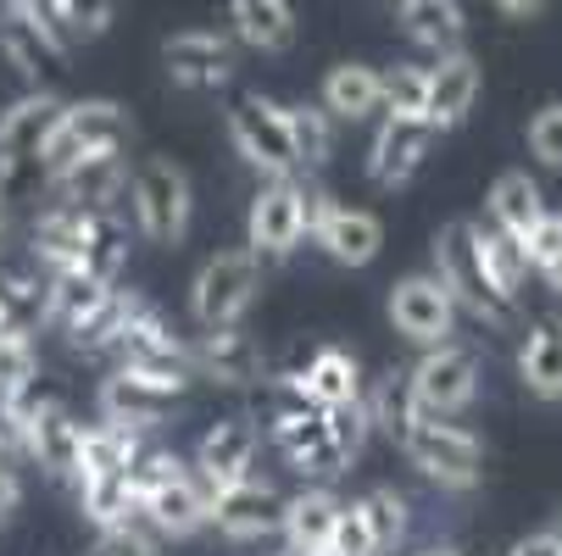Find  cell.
Masks as SVG:
<instances>
[{
    "instance_id": "6da1fadb",
    "label": "cell",
    "mask_w": 562,
    "mask_h": 556,
    "mask_svg": "<svg viewBox=\"0 0 562 556\" xmlns=\"http://www.w3.org/2000/svg\"><path fill=\"white\" fill-rule=\"evenodd\" d=\"M429 273L446 284L457 311L473 317L479 329H491V334H513L518 329V300L491 284L485 262H479V246H473V223H446L435 234V268Z\"/></svg>"
},
{
    "instance_id": "7a4b0ae2",
    "label": "cell",
    "mask_w": 562,
    "mask_h": 556,
    "mask_svg": "<svg viewBox=\"0 0 562 556\" xmlns=\"http://www.w3.org/2000/svg\"><path fill=\"white\" fill-rule=\"evenodd\" d=\"M268 384H273L268 389V434H273L279 456L295 473L317 479V485L335 479V473H346V462H340V451L329 440V412L317 401H306L301 384H284V378H268Z\"/></svg>"
},
{
    "instance_id": "3957f363",
    "label": "cell",
    "mask_w": 562,
    "mask_h": 556,
    "mask_svg": "<svg viewBox=\"0 0 562 556\" xmlns=\"http://www.w3.org/2000/svg\"><path fill=\"white\" fill-rule=\"evenodd\" d=\"M123 145H128V112L117 101H61L40 145V184L61 179L67 168L90 162V156H112Z\"/></svg>"
},
{
    "instance_id": "277c9868",
    "label": "cell",
    "mask_w": 562,
    "mask_h": 556,
    "mask_svg": "<svg viewBox=\"0 0 562 556\" xmlns=\"http://www.w3.org/2000/svg\"><path fill=\"white\" fill-rule=\"evenodd\" d=\"M128 217H134V234L150 246H179L190 223H195V190H190V173L168 156H150L128 173Z\"/></svg>"
},
{
    "instance_id": "5b68a950",
    "label": "cell",
    "mask_w": 562,
    "mask_h": 556,
    "mask_svg": "<svg viewBox=\"0 0 562 556\" xmlns=\"http://www.w3.org/2000/svg\"><path fill=\"white\" fill-rule=\"evenodd\" d=\"M262 295V262L251 251H217L201 262L195 284H190V317L201 324V334L212 329H239L246 311Z\"/></svg>"
},
{
    "instance_id": "8992f818",
    "label": "cell",
    "mask_w": 562,
    "mask_h": 556,
    "mask_svg": "<svg viewBox=\"0 0 562 556\" xmlns=\"http://www.w3.org/2000/svg\"><path fill=\"white\" fill-rule=\"evenodd\" d=\"M401 451H407V462L424 473V479H435L440 490H473L479 467H485L479 434H468L451 418H413L407 434H401Z\"/></svg>"
},
{
    "instance_id": "52a82bcc",
    "label": "cell",
    "mask_w": 562,
    "mask_h": 556,
    "mask_svg": "<svg viewBox=\"0 0 562 556\" xmlns=\"http://www.w3.org/2000/svg\"><path fill=\"white\" fill-rule=\"evenodd\" d=\"M407 384V407L413 418H457L462 407H473L479 395V356L468 345H429L413 373H401Z\"/></svg>"
},
{
    "instance_id": "ba28073f",
    "label": "cell",
    "mask_w": 562,
    "mask_h": 556,
    "mask_svg": "<svg viewBox=\"0 0 562 556\" xmlns=\"http://www.w3.org/2000/svg\"><path fill=\"white\" fill-rule=\"evenodd\" d=\"M61 112V95L50 90H23L7 112H0V190L18 195L40 179V145Z\"/></svg>"
},
{
    "instance_id": "9c48e42d",
    "label": "cell",
    "mask_w": 562,
    "mask_h": 556,
    "mask_svg": "<svg viewBox=\"0 0 562 556\" xmlns=\"http://www.w3.org/2000/svg\"><path fill=\"white\" fill-rule=\"evenodd\" d=\"M228 139L239 150V162L257 168L262 179H295L301 173L290 128H284V106L268 101V95H246L228 112Z\"/></svg>"
},
{
    "instance_id": "30bf717a",
    "label": "cell",
    "mask_w": 562,
    "mask_h": 556,
    "mask_svg": "<svg viewBox=\"0 0 562 556\" xmlns=\"http://www.w3.org/2000/svg\"><path fill=\"white\" fill-rule=\"evenodd\" d=\"M390 324L401 340H413V345H451L457 340V324H462V311L457 300L446 295V284L435 273H407L401 284H390Z\"/></svg>"
},
{
    "instance_id": "8fae6325",
    "label": "cell",
    "mask_w": 562,
    "mask_h": 556,
    "mask_svg": "<svg viewBox=\"0 0 562 556\" xmlns=\"http://www.w3.org/2000/svg\"><path fill=\"white\" fill-rule=\"evenodd\" d=\"M112 362H117L123 373H145V378L168 384V389H179V395H184V384L195 378V373H190V345H184V340H179L150 306L123 329Z\"/></svg>"
},
{
    "instance_id": "7c38bea8",
    "label": "cell",
    "mask_w": 562,
    "mask_h": 556,
    "mask_svg": "<svg viewBox=\"0 0 562 556\" xmlns=\"http://www.w3.org/2000/svg\"><path fill=\"white\" fill-rule=\"evenodd\" d=\"M301 240H306V228H301V206H295V179H262V190L251 195V212H246V251L262 268H273Z\"/></svg>"
},
{
    "instance_id": "4fadbf2b",
    "label": "cell",
    "mask_w": 562,
    "mask_h": 556,
    "mask_svg": "<svg viewBox=\"0 0 562 556\" xmlns=\"http://www.w3.org/2000/svg\"><path fill=\"white\" fill-rule=\"evenodd\" d=\"M0 56L29 78V90H45V78L67 67V39L34 7H0Z\"/></svg>"
},
{
    "instance_id": "5bb4252c",
    "label": "cell",
    "mask_w": 562,
    "mask_h": 556,
    "mask_svg": "<svg viewBox=\"0 0 562 556\" xmlns=\"http://www.w3.org/2000/svg\"><path fill=\"white\" fill-rule=\"evenodd\" d=\"M279 518H284V496L262 479H239L228 490L212 496V512L206 523L228 540V545H257V540H273L279 534Z\"/></svg>"
},
{
    "instance_id": "9a60e30c",
    "label": "cell",
    "mask_w": 562,
    "mask_h": 556,
    "mask_svg": "<svg viewBox=\"0 0 562 556\" xmlns=\"http://www.w3.org/2000/svg\"><path fill=\"white\" fill-rule=\"evenodd\" d=\"M257 445H262V434H257L251 418H223V423H212V429L201 434L190 473L201 479L206 496H217V490H228V485H239V479H251Z\"/></svg>"
},
{
    "instance_id": "2e32d148",
    "label": "cell",
    "mask_w": 562,
    "mask_h": 556,
    "mask_svg": "<svg viewBox=\"0 0 562 556\" xmlns=\"http://www.w3.org/2000/svg\"><path fill=\"white\" fill-rule=\"evenodd\" d=\"M173 401H179V389L156 384L145 373H123V367H112V378H101V395H95L101 423H117V429H134V434H150L156 423H168Z\"/></svg>"
},
{
    "instance_id": "e0dca14e",
    "label": "cell",
    "mask_w": 562,
    "mask_h": 556,
    "mask_svg": "<svg viewBox=\"0 0 562 556\" xmlns=\"http://www.w3.org/2000/svg\"><path fill=\"white\" fill-rule=\"evenodd\" d=\"M190 373L195 378H212L223 389H251L268 378V351L246 334V324L239 329H212L190 345Z\"/></svg>"
},
{
    "instance_id": "ac0fdd59",
    "label": "cell",
    "mask_w": 562,
    "mask_h": 556,
    "mask_svg": "<svg viewBox=\"0 0 562 556\" xmlns=\"http://www.w3.org/2000/svg\"><path fill=\"white\" fill-rule=\"evenodd\" d=\"M435 145V128L424 117H390L379 123L373 145H368V179L379 190H401V184H413L418 168H424V156Z\"/></svg>"
},
{
    "instance_id": "d6986e66",
    "label": "cell",
    "mask_w": 562,
    "mask_h": 556,
    "mask_svg": "<svg viewBox=\"0 0 562 556\" xmlns=\"http://www.w3.org/2000/svg\"><path fill=\"white\" fill-rule=\"evenodd\" d=\"M162 67H168V78L179 90L206 95V90H223L234 78V45L223 34H212V29H184V34H168Z\"/></svg>"
},
{
    "instance_id": "ffe728a7",
    "label": "cell",
    "mask_w": 562,
    "mask_h": 556,
    "mask_svg": "<svg viewBox=\"0 0 562 556\" xmlns=\"http://www.w3.org/2000/svg\"><path fill=\"white\" fill-rule=\"evenodd\" d=\"M128 162L112 150V156H90V162L67 168L61 179H50V201L56 206H78V212H101V217H117L123 212V195H128Z\"/></svg>"
},
{
    "instance_id": "44dd1931",
    "label": "cell",
    "mask_w": 562,
    "mask_h": 556,
    "mask_svg": "<svg viewBox=\"0 0 562 556\" xmlns=\"http://www.w3.org/2000/svg\"><path fill=\"white\" fill-rule=\"evenodd\" d=\"M95 217L101 212H78V206H45L40 217H34V228H29V268H40V273H67V268H78L85 262V246H90V234H95Z\"/></svg>"
},
{
    "instance_id": "7402d4cb",
    "label": "cell",
    "mask_w": 562,
    "mask_h": 556,
    "mask_svg": "<svg viewBox=\"0 0 562 556\" xmlns=\"http://www.w3.org/2000/svg\"><path fill=\"white\" fill-rule=\"evenodd\" d=\"M473 101H479V67H473V56H468V50L440 56V61L429 67L424 123H429L435 134H451V128H462V123H468Z\"/></svg>"
},
{
    "instance_id": "603a6c76",
    "label": "cell",
    "mask_w": 562,
    "mask_h": 556,
    "mask_svg": "<svg viewBox=\"0 0 562 556\" xmlns=\"http://www.w3.org/2000/svg\"><path fill=\"white\" fill-rule=\"evenodd\" d=\"M139 512H145V523L162 534V540H190V534L206 529L212 496L201 490L195 473H179V479H168L162 490H150V496L139 501Z\"/></svg>"
},
{
    "instance_id": "cb8c5ba5",
    "label": "cell",
    "mask_w": 562,
    "mask_h": 556,
    "mask_svg": "<svg viewBox=\"0 0 562 556\" xmlns=\"http://www.w3.org/2000/svg\"><path fill=\"white\" fill-rule=\"evenodd\" d=\"M518 378L535 401H562V311H546L529 324L518 345Z\"/></svg>"
},
{
    "instance_id": "d4e9b609",
    "label": "cell",
    "mask_w": 562,
    "mask_h": 556,
    "mask_svg": "<svg viewBox=\"0 0 562 556\" xmlns=\"http://www.w3.org/2000/svg\"><path fill=\"white\" fill-rule=\"evenodd\" d=\"M340 496L335 490H324V485H306L301 496H290L284 501V518H279V534H284V551H295V556H317L329 545V534H335V518H340Z\"/></svg>"
},
{
    "instance_id": "484cf974",
    "label": "cell",
    "mask_w": 562,
    "mask_h": 556,
    "mask_svg": "<svg viewBox=\"0 0 562 556\" xmlns=\"http://www.w3.org/2000/svg\"><path fill=\"white\" fill-rule=\"evenodd\" d=\"M312 240L324 246V257H329V262H340V268H368V262L384 251V223H379L373 212L335 206V212H329V223L317 228Z\"/></svg>"
},
{
    "instance_id": "4316f807",
    "label": "cell",
    "mask_w": 562,
    "mask_h": 556,
    "mask_svg": "<svg viewBox=\"0 0 562 556\" xmlns=\"http://www.w3.org/2000/svg\"><path fill=\"white\" fill-rule=\"evenodd\" d=\"M145 311V295H134V290H106V300L90 311V317H78V324L67 329V345L78 351V356H112L117 351V340H123V329L134 324V317Z\"/></svg>"
},
{
    "instance_id": "83f0119b",
    "label": "cell",
    "mask_w": 562,
    "mask_h": 556,
    "mask_svg": "<svg viewBox=\"0 0 562 556\" xmlns=\"http://www.w3.org/2000/svg\"><path fill=\"white\" fill-rule=\"evenodd\" d=\"M228 23L262 56H284L295 45V7L290 0H228Z\"/></svg>"
},
{
    "instance_id": "f1b7e54d",
    "label": "cell",
    "mask_w": 562,
    "mask_h": 556,
    "mask_svg": "<svg viewBox=\"0 0 562 556\" xmlns=\"http://www.w3.org/2000/svg\"><path fill=\"white\" fill-rule=\"evenodd\" d=\"M324 106L335 123H368L373 112H384V101H379V67H368V61H340V67H329V78H324Z\"/></svg>"
},
{
    "instance_id": "f546056e",
    "label": "cell",
    "mask_w": 562,
    "mask_h": 556,
    "mask_svg": "<svg viewBox=\"0 0 562 556\" xmlns=\"http://www.w3.org/2000/svg\"><path fill=\"white\" fill-rule=\"evenodd\" d=\"M295 384H301L306 401H317V407H346V401H357V395H362V367H357L351 351L317 345L312 362H306V373Z\"/></svg>"
},
{
    "instance_id": "4dcf8cb0",
    "label": "cell",
    "mask_w": 562,
    "mask_h": 556,
    "mask_svg": "<svg viewBox=\"0 0 562 556\" xmlns=\"http://www.w3.org/2000/svg\"><path fill=\"white\" fill-rule=\"evenodd\" d=\"M112 284L90 279L85 268H67V273H45V329L67 334L78 317H90L101 300H106Z\"/></svg>"
},
{
    "instance_id": "1f68e13d",
    "label": "cell",
    "mask_w": 562,
    "mask_h": 556,
    "mask_svg": "<svg viewBox=\"0 0 562 556\" xmlns=\"http://www.w3.org/2000/svg\"><path fill=\"white\" fill-rule=\"evenodd\" d=\"M540 217H546V195L529 173H502L491 184V223L507 228L513 240H529V234L540 228Z\"/></svg>"
},
{
    "instance_id": "d6a6232c",
    "label": "cell",
    "mask_w": 562,
    "mask_h": 556,
    "mask_svg": "<svg viewBox=\"0 0 562 556\" xmlns=\"http://www.w3.org/2000/svg\"><path fill=\"white\" fill-rule=\"evenodd\" d=\"M145 445V434L117 429V423H90L85 445H78V479H106V473H128L134 451ZM72 479V485H78Z\"/></svg>"
},
{
    "instance_id": "836d02e7",
    "label": "cell",
    "mask_w": 562,
    "mask_h": 556,
    "mask_svg": "<svg viewBox=\"0 0 562 556\" xmlns=\"http://www.w3.org/2000/svg\"><path fill=\"white\" fill-rule=\"evenodd\" d=\"M473 246H479V262H485L491 284H496L502 295H513V300H518V290H524V279H529L524 240H513V234H507V228H496V223H473Z\"/></svg>"
},
{
    "instance_id": "e575fe53",
    "label": "cell",
    "mask_w": 562,
    "mask_h": 556,
    "mask_svg": "<svg viewBox=\"0 0 562 556\" xmlns=\"http://www.w3.org/2000/svg\"><path fill=\"white\" fill-rule=\"evenodd\" d=\"M401 23L418 45H429L435 56L462 50V7L457 0H401Z\"/></svg>"
},
{
    "instance_id": "d590c367",
    "label": "cell",
    "mask_w": 562,
    "mask_h": 556,
    "mask_svg": "<svg viewBox=\"0 0 562 556\" xmlns=\"http://www.w3.org/2000/svg\"><path fill=\"white\" fill-rule=\"evenodd\" d=\"M284 128H290V145H295V162L306 173H317L335 156V117L317 106V101H295L284 106Z\"/></svg>"
},
{
    "instance_id": "8d00e7d4",
    "label": "cell",
    "mask_w": 562,
    "mask_h": 556,
    "mask_svg": "<svg viewBox=\"0 0 562 556\" xmlns=\"http://www.w3.org/2000/svg\"><path fill=\"white\" fill-rule=\"evenodd\" d=\"M357 512H362V529H368V540H373L379 556L395 551L401 540H407V529H413V507H407V496H401L395 485H373L357 501Z\"/></svg>"
},
{
    "instance_id": "74e56055",
    "label": "cell",
    "mask_w": 562,
    "mask_h": 556,
    "mask_svg": "<svg viewBox=\"0 0 562 556\" xmlns=\"http://www.w3.org/2000/svg\"><path fill=\"white\" fill-rule=\"evenodd\" d=\"M40 384V345H34V329H0V407L18 401Z\"/></svg>"
},
{
    "instance_id": "f35d334b",
    "label": "cell",
    "mask_w": 562,
    "mask_h": 556,
    "mask_svg": "<svg viewBox=\"0 0 562 556\" xmlns=\"http://www.w3.org/2000/svg\"><path fill=\"white\" fill-rule=\"evenodd\" d=\"M72 496H78V512H85L95 529H117V523L139 507L134 490H128V473H106V479H78Z\"/></svg>"
},
{
    "instance_id": "ab89813d",
    "label": "cell",
    "mask_w": 562,
    "mask_h": 556,
    "mask_svg": "<svg viewBox=\"0 0 562 556\" xmlns=\"http://www.w3.org/2000/svg\"><path fill=\"white\" fill-rule=\"evenodd\" d=\"M362 407H368V423L373 434H390L401 445V434H407L413 423V407H407V384H401V373H384L373 384H362Z\"/></svg>"
},
{
    "instance_id": "60d3db41",
    "label": "cell",
    "mask_w": 562,
    "mask_h": 556,
    "mask_svg": "<svg viewBox=\"0 0 562 556\" xmlns=\"http://www.w3.org/2000/svg\"><path fill=\"white\" fill-rule=\"evenodd\" d=\"M128 223L123 217H95V234H90V246H85V268L90 279H101V284H117V273L128 268Z\"/></svg>"
},
{
    "instance_id": "b9f144b4",
    "label": "cell",
    "mask_w": 562,
    "mask_h": 556,
    "mask_svg": "<svg viewBox=\"0 0 562 556\" xmlns=\"http://www.w3.org/2000/svg\"><path fill=\"white\" fill-rule=\"evenodd\" d=\"M424 95H429V67L401 61V67L379 72V101L390 117H424Z\"/></svg>"
},
{
    "instance_id": "7bdbcfd3",
    "label": "cell",
    "mask_w": 562,
    "mask_h": 556,
    "mask_svg": "<svg viewBox=\"0 0 562 556\" xmlns=\"http://www.w3.org/2000/svg\"><path fill=\"white\" fill-rule=\"evenodd\" d=\"M179 473H190V462L179 451H162V445H139L134 462H128V490L134 501H145L150 490H162L168 479H179Z\"/></svg>"
},
{
    "instance_id": "ee69618b",
    "label": "cell",
    "mask_w": 562,
    "mask_h": 556,
    "mask_svg": "<svg viewBox=\"0 0 562 556\" xmlns=\"http://www.w3.org/2000/svg\"><path fill=\"white\" fill-rule=\"evenodd\" d=\"M524 257H529V273H540V279L562 295V217H557V212L540 217V228L524 240Z\"/></svg>"
},
{
    "instance_id": "f6af8a7d",
    "label": "cell",
    "mask_w": 562,
    "mask_h": 556,
    "mask_svg": "<svg viewBox=\"0 0 562 556\" xmlns=\"http://www.w3.org/2000/svg\"><path fill=\"white\" fill-rule=\"evenodd\" d=\"M324 412H329V440H335L340 462L351 467V462L368 451V440H373V423H368L362 395H357V401H346V407H324Z\"/></svg>"
},
{
    "instance_id": "bcb514c9",
    "label": "cell",
    "mask_w": 562,
    "mask_h": 556,
    "mask_svg": "<svg viewBox=\"0 0 562 556\" xmlns=\"http://www.w3.org/2000/svg\"><path fill=\"white\" fill-rule=\"evenodd\" d=\"M156 551H162V534L145 523L139 507L117 529H101V545H95V556H156Z\"/></svg>"
},
{
    "instance_id": "7dc6e473",
    "label": "cell",
    "mask_w": 562,
    "mask_h": 556,
    "mask_svg": "<svg viewBox=\"0 0 562 556\" xmlns=\"http://www.w3.org/2000/svg\"><path fill=\"white\" fill-rule=\"evenodd\" d=\"M324 556H379V551H373V540H368V529H362L357 501H351V507H340V518H335V534H329Z\"/></svg>"
},
{
    "instance_id": "c3c4849f",
    "label": "cell",
    "mask_w": 562,
    "mask_h": 556,
    "mask_svg": "<svg viewBox=\"0 0 562 556\" xmlns=\"http://www.w3.org/2000/svg\"><path fill=\"white\" fill-rule=\"evenodd\" d=\"M529 150L540 156L546 168L562 173V106H546V112L529 117Z\"/></svg>"
},
{
    "instance_id": "681fc988",
    "label": "cell",
    "mask_w": 562,
    "mask_h": 556,
    "mask_svg": "<svg viewBox=\"0 0 562 556\" xmlns=\"http://www.w3.org/2000/svg\"><path fill=\"white\" fill-rule=\"evenodd\" d=\"M295 206H301V228H306V234H317V228L329 223V212H335L340 201H335L324 184H317L312 173H306V179L295 173Z\"/></svg>"
},
{
    "instance_id": "f907efd6",
    "label": "cell",
    "mask_w": 562,
    "mask_h": 556,
    "mask_svg": "<svg viewBox=\"0 0 562 556\" xmlns=\"http://www.w3.org/2000/svg\"><path fill=\"white\" fill-rule=\"evenodd\" d=\"M18 512H23V473H18L12 456H0V529H7Z\"/></svg>"
},
{
    "instance_id": "816d5d0a",
    "label": "cell",
    "mask_w": 562,
    "mask_h": 556,
    "mask_svg": "<svg viewBox=\"0 0 562 556\" xmlns=\"http://www.w3.org/2000/svg\"><path fill=\"white\" fill-rule=\"evenodd\" d=\"M507 556H562V540L551 534V529H540V534H529V540H518Z\"/></svg>"
},
{
    "instance_id": "f5cc1de1",
    "label": "cell",
    "mask_w": 562,
    "mask_h": 556,
    "mask_svg": "<svg viewBox=\"0 0 562 556\" xmlns=\"http://www.w3.org/2000/svg\"><path fill=\"white\" fill-rule=\"evenodd\" d=\"M7 246H12V195L0 190V257H7Z\"/></svg>"
},
{
    "instance_id": "db71d44e",
    "label": "cell",
    "mask_w": 562,
    "mask_h": 556,
    "mask_svg": "<svg viewBox=\"0 0 562 556\" xmlns=\"http://www.w3.org/2000/svg\"><path fill=\"white\" fill-rule=\"evenodd\" d=\"M496 7L507 18H535V12H546V0H496Z\"/></svg>"
},
{
    "instance_id": "11a10c76",
    "label": "cell",
    "mask_w": 562,
    "mask_h": 556,
    "mask_svg": "<svg viewBox=\"0 0 562 556\" xmlns=\"http://www.w3.org/2000/svg\"><path fill=\"white\" fill-rule=\"evenodd\" d=\"M418 556H462V551H451V545H429V551H418Z\"/></svg>"
},
{
    "instance_id": "9f6ffc18",
    "label": "cell",
    "mask_w": 562,
    "mask_h": 556,
    "mask_svg": "<svg viewBox=\"0 0 562 556\" xmlns=\"http://www.w3.org/2000/svg\"><path fill=\"white\" fill-rule=\"evenodd\" d=\"M0 7H18L23 12V7H34V0H0Z\"/></svg>"
},
{
    "instance_id": "6f0895ef",
    "label": "cell",
    "mask_w": 562,
    "mask_h": 556,
    "mask_svg": "<svg viewBox=\"0 0 562 556\" xmlns=\"http://www.w3.org/2000/svg\"><path fill=\"white\" fill-rule=\"evenodd\" d=\"M551 534H557V540H562V512H557V523H551Z\"/></svg>"
},
{
    "instance_id": "680465c9",
    "label": "cell",
    "mask_w": 562,
    "mask_h": 556,
    "mask_svg": "<svg viewBox=\"0 0 562 556\" xmlns=\"http://www.w3.org/2000/svg\"><path fill=\"white\" fill-rule=\"evenodd\" d=\"M0 329H12V324H7V306H0Z\"/></svg>"
},
{
    "instance_id": "91938a15",
    "label": "cell",
    "mask_w": 562,
    "mask_h": 556,
    "mask_svg": "<svg viewBox=\"0 0 562 556\" xmlns=\"http://www.w3.org/2000/svg\"><path fill=\"white\" fill-rule=\"evenodd\" d=\"M279 556H295V551H279Z\"/></svg>"
},
{
    "instance_id": "94428289",
    "label": "cell",
    "mask_w": 562,
    "mask_h": 556,
    "mask_svg": "<svg viewBox=\"0 0 562 556\" xmlns=\"http://www.w3.org/2000/svg\"><path fill=\"white\" fill-rule=\"evenodd\" d=\"M395 7H401V0H395Z\"/></svg>"
}]
</instances>
